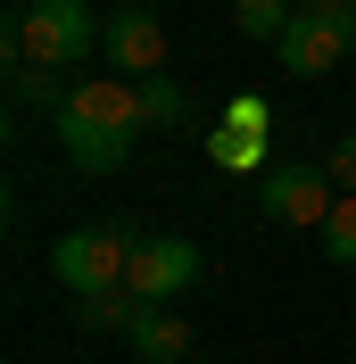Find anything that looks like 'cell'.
<instances>
[{"label": "cell", "instance_id": "6da1fadb", "mask_svg": "<svg viewBox=\"0 0 356 364\" xmlns=\"http://www.w3.org/2000/svg\"><path fill=\"white\" fill-rule=\"evenodd\" d=\"M100 33H108V17L91 0H25L9 17V33H0V50H9V67H58L67 75L100 50Z\"/></svg>", "mask_w": 356, "mask_h": 364}, {"label": "cell", "instance_id": "7a4b0ae2", "mask_svg": "<svg viewBox=\"0 0 356 364\" xmlns=\"http://www.w3.org/2000/svg\"><path fill=\"white\" fill-rule=\"evenodd\" d=\"M141 240H150V232H141L133 215H116V224H75V232L50 240V282L67 298H108V290H125Z\"/></svg>", "mask_w": 356, "mask_h": 364}, {"label": "cell", "instance_id": "3957f363", "mask_svg": "<svg viewBox=\"0 0 356 364\" xmlns=\"http://www.w3.org/2000/svg\"><path fill=\"white\" fill-rule=\"evenodd\" d=\"M257 207H266L273 224L323 232V224H332V207H340V182L323 174V158H290V166H273V174L257 182Z\"/></svg>", "mask_w": 356, "mask_h": 364}, {"label": "cell", "instance_id": "277c9868", "mask_svg": "<svg viewBox=\"0 0 356 364\" xmlns=\"http://www.w3.org/2000/svg\"><path fill=\"white\" fill-rule=\"evenodd\" d=\"M199 240H191V232H150V240H141V257H133V273H125V290L133 298H150V306H174L182 290H191V282H199Z\"/></svg>", "mask_w": 356, "mask_h": 364}, {"label": "cell", "instance_id": "5b68a950", "mask_svg": "<svg viewBox=\"0 0 356 364\" xmlns=\"http://www.w3.org/2000/svg\"><path fill=\"white\" fill-rule=\"evenodd\" d=\"M348 50H356V9H348V17H315V9H298L290 33L273 42V58H282V75L307 83V75H332Z\"/></svg>", "mask_w": 356, "mask_h": 364}, {"label": "cell", "instance_id": "8992f818", "mask_svg": "<svg viewBox=\"0 0 356 364\" xmlns=\"http://www.w3.org/2000/svg\"><path fill=\"white\" fill-rule=\"evenodd\" d=\"M100 58H108V75H125V83L166 75V17H157V9H116L108 33H100Z\"/></svg>", "mask_w": 356, "mask_h": 364}, {"label": "cell", "instance_id": "52a82bcc", "mask_svg": "<svg viewBox=\"0 0 356 364\" xmlns=\"http://www.w3.org/2000/svg\"><path fill=\"white\" fill-rule=\"evenodd\" d=\"M50 133H58V149L75 158V174H125V166H133V133H116V124H100V116L58 108Z\"/></svg>", "mask_w": 356, "mask_h": 364}, {"label": "cell", "instance_id": "ba28073f", "mask_svg": "<svg viewBox=\"0 0 356 364\" xmlns=\"http://www.w3.org/2000/svg\"><path fill=\"white\" fill-rule=\"evenodd\" d=\"M125 348H133L141 364H182V356H191V323H182V306H150V315L125 331Z\"/></svg>", "mask_w": 356, "mask_h": 364}, {"label": "cell", "instance_id": "9c48e42d", "mask_svg": "<svg viewBox=\"0 0 356 364\" xmlns=\"http://www.w3.org/2000/svg\"><path fill=\"white\" fill-rule=\"evenodd\" d=\"M207 158H216L224 174H257V182L273 174V166H266V141H257V133H232V124H216V133H207Z\"/></svg>", "mask_w": 356, "mask_h": 364}, {"label": "cell", "instance_id": "30bf717a", "mask_svg": "<svg viewBox=\"0 0 356 364\" xmlns=\"http://www.w3.org/2000/svg\"><path fill=\"white\" fill-rule=\"evenodd\" d=\"M67 75H58V67H9V100H17V108H50V116H58V108H67Z\"/></svg>", "mask_w": 356, "mask_h": 364}, {"label": "cell", "instance_id": "8fae6325", "mask_svg": "<svg viewBox=\"0 0 356 364\" xmlns=\"http://www.w3.org/2000/svg\"><path fill=\"white\" fill-rule=\"evenodd\" d=\"M182 116H191V91H182V75H150V83H141V124L174 133Z\"/></svg>", "mask_w": 356, "mask_h": 364}, {"label": "cell", "instance_id": "7c38bea8", "mask_svg": "<svg viewBox=\"0 0 356 364\" xmlns=\"http://www.w3.org/2000/svg\"><path fill=\"white\" fill-rule=\"evenodd\" d=\"M75 315H83L91 331H133V323L150 315V298H133V290H108V298H75Z\"/></svg>", "mask_w": 356, "mask_h": 364}, {"label": "cell", "instance_id": "4fadbf2b", "mask_svg": "<svg viewBox=\"0 0 356 364\" xmlns=\"http://www.w3.org/2000/svg\"><path fill=\"white\" fill-rule=\"evenodd\" d=\"M232 17H241V33H248V42H282V33H290V17H298V9H290V0H232Z\"/></svg>", "mask_w": 356, "mask_h": 364}, {"label": "cell", "instance_id": "5bb4252c", "mask_svg": "<svg viewBox=\"0 0 356 364\" xmlns=\"http://www.w3.org/2000/svg\"><path fill=\"white\" fill-rule=\"evenodd\" d=\"M315 240H323V257H332V265L356 273V199H340V207H332V224L315 232Z\"/></svg>", "mask_w": 356, "mask_h": 364}, {"label": "cell", "instance_id": "9a60e30c", "mask_svg": "<svg viewBox=\"0 0 356 364\" xmlns=\"http://www.w3.org/2000/svg\"><path fill=\"white\" fill-rule=\"evenodd\" d=\"M216 124H232V133H257V141H266V133H273V108L257 100V91H241V100H224Z\"/></svg>", "mask_w": 356, "mask_h": 364}, {"label": "cell", "instance_id": "2e32d148", "mask_svg": "<svg viewBox=\"0 0 356 364\" xmlns=\"http://www.w3.org/2000/svg\"><path fill=\"white\" fill-rule=\"evenodd\" d=\"M323 174L340 182V199H356V133H340L332 149H323Z\"/></svg>", "mask_w": 356, "mask_h": 364}, {"label": "cell", "instance_id": "e0dca14e", "mask_svg": "<svg viewBox=\"0 0 356 364\" xmlns=\"http://www.w3.org/2000/svg\"><path fill=\"white\" fill-rule=\"evenodd\" d=\"M298 9H315V17H348L356 0H298Z\"/></svg>", "mask_w": 356, "mask_h": 364}, {"label": "cell", "instance_id": "ac0fdd59", "mask_svg": "<svg viewBox=\"0 0 356 364\" xmlns=\"http://www.w3.org/2000/svg\"><path fill=\"white\" fill-rule=\"evenodd\" d=\"M207 364H224V356H207Z\"/></svg>", "mask_w": 356, "mask_h": 364}]
</instances>
